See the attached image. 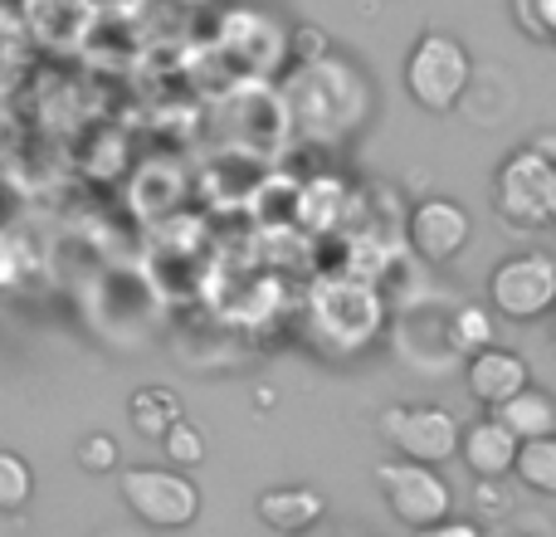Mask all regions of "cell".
Instances as JSON below:
<instances>
[{"instance_id":"7402d4cb","label":"cell","mask_w":556,"mask_h":537,"mask_svg":"<svg viewBox=\"0 0 556 537\" xmlns=\"http://www.w3.org/2000/svg\"><path fill=\"white\" fill-rule=\"evenodd\" d=\"M547 337H552V347H556V308L547 313Z\"/></svg>"},{"instance_id":"ac0fdd59","label":"cell","mask_w":556,"mask_h":537,"mask_svg":"<svg viewBox=\"0 0 556 537\" xmlns=\"http://www.w3.org/2000/svg\"><path fill=\"white\" fill-rule=\"evenodd\" d=\"M35 499V470L25 454L0 450V513H20Z\"/></svg>"},{"instance_id":"5bb4252c","label":"cell","mask_w":556,"mask_h":537,"mask_svg":"<svg viewBox=\"0 0 556 537\" xmlns=\"http://www.w3.org/2000/svg\"><path fill=\"white\" fill-rule=\"evenodd\" d=\"M498 342V313L489 303H454L444 317V347L459 357H473Z\"/></svg>"},{"instance_id":"7a4b0ae2","label":"cell","mask_w":556,"mask_h":537,"mask_svg":"<svg viewBox=\"0 0 556 537\" xmlns=\"http://www.w3.org/2000/svg\"><path fill=\"white\" fill-rule=\"evenodd\" d=\"M493 211L513 230L556 225V133H538L493 166Z\"/></svg>"},{"instance_id":"7c38bea8","label":"cell","mask_w":556,"mask_h":537,"mask_svg":"<svg viewBox=\"0 0 556 537\" xmlns=\"http://www.w3.org/2000/svg\"><path fill=\"white\" fill-rule=\"evenodd\" d=\"M254 519L278 537H303L327 519V499L313 484H274L254 499Z\"/></svg>"},{"instance_id":"30bf717a","label":"cell","mask_w":556,"mask_h":537,"mask_svg":"<svg viewBox=\"0 0 556 537\" xmlns=\"http://www.w3.org/2000/svg\"><path fill=\"white\" fill-rule=\"evenodd\" d=\"M528 386H532V362L522 352H513V347L493 342V347H483V352L464 357V391L489 415L498 411V405H508L518 391H528Z\"/></svg>"},{"instance_id":"4fadbf2b","label":"cell","mask_w":556,"mask_h":537,"mask_svg":"<svg viewBox=\"0 0 556 537\" xmlns=\"http://www.w3.org/2000/svg\"><path fill=\"white\" fill-rule=\"evenodd\" d=\"M498 415L503 425H508L513 435H518V445H528V440H552L556 435V396L552 391H542L538 382L528 386V391H518L508 405H498Z\"/></svg>"},{"instance_id":"5b68a950","label":"cell","mask_w":556,"mask_h":537,"mask_svg":"<svg viewBox=\"0 0 556 537\" xmlns=\"http://www.w3.org/2000/svg\"><path fill=\"white\" fill-rule=\"evenodd\" d=\"M371 479H376L381 503L391 509V519L401 523L405 533H425V528H434V523L454 519V484H450V474L434 470V464H415V460L386 454V460H376Z\"/></svg>"},{"instance_id":"8fae6325","label":"cell","mask_w":556,"mask_h":537,"mask_svg":"<svg viewBox=\"0 0 556 537\" xmlns=\"http://www.w3.org/2000/svg\"><path fill=\"white\" fill-rule=\"evenodd\" d=\"M518 435L498 421V415H479L459 430V460L473 474V484L483 479H513V464H518Z\"/></svg>"},{"instance_id":"8992f818","label":"cell","mask_w":556,"mask_h":537,"mask_svg":"<svg viewBox=\"0 0 556 537\" xmlns=\"http://www.w3.org/2000/svg\"><path fill=\"white\" fill-rule=\"evenodd\" d=\"M117 494H123L127 513L156 533H181L201 519V489L191 474L172 470V464H132L117 474Z\"/></svg>"},{"instance_id":"ba28073f","label":"cell","mask_w":556,"mask_h":537,"mask_svg":"<svg viewBox=\"0 0 556 537\" xmlns=\"http://www.w3.org/2000/svg\"><path fill=\"white\" fill-rule=\"evenodd\" d=\"M313 317H317V333L327 337V347L337 352H362V347L376 342L381 333V294L362 278H332L313 294Z\"/></svg>"},{"instance_id":"277c9868","label":"cell","mask_w":556,"mask_h":537,"mask_svg":"<svg viewBox=\"0 0 556 537\" xmlns=\"http://www.w3.org/2000/svg\"><path fill=\"white\" fill-rule=\"evenodd\" d=\"M459 415L440 401H391L376 415V435L395 460L434 464V470L459 460Z\"/></svg>"},{"instance_id":"6da1fadb","label":"cell","mask_w":556,"mask_h":537,"mask_svg":"<svg viewBox=\"0 0 556 537\" xmlns=\"http://www.w3.org/2000/svg\"><path fill=\"white\" fill-rule=\"evenodd\" d=\"M288 98V117L293 127L307 137V142H323V147H342L371 123V108H376V88L352 59L332 54L327 49L323 59H307L288 74L283 84Z\"/></svg>"},{"instance_id":"9a60e30c","label":"cell","mask_w":556,"mask_h":537,"mask_svg":"<svg viewBox=\"0 0 556 537\" xmlns=\"http://www.w3.org/2000/svg\"><path fill=\"white\" fill-rule=\"evenodd\" d=\"M127 415H132V430L142 435V440H162L176 421H186V405L172 386H142V391H132V401H127Z\"/></svg>"},{"instance_id":"9c48e42d","label":"cell","mask_w":556,"mask_h":537,"mask_svg":"<svg viewBox=\"0 0 556 537\" xmlns=\"http://www.w3.org/2000/svg\"><path fill=\"white\" fill-rule=\"evenodd\" d=\"M405 240H410L415 260L425 264H454L473 240V215L464 201L454 196H425V201L410 205L405 215Z\"/></svg>"},{"instance_id":"e0dca14e","label":"cell","mask_w":556,"mask_h":537,"mask_svg":"<svg viewBox=\"0 0 556 537\" xmlns=\"http://www.w3.org/2000/svg\"><path fill=\"white\" fill-rule=\"evenodd\" d=\"M156 445H162L166 464H172V470H181V474H191L195 464H205V454H211V445H205V430L195 421H176Z\"/></svg>"},{"instance_id":"52a82bcc","label":"cell","mask_w":556,"mask_h":537,"mask_svg":"<svg viewBox=\"0 0 556 537\" xmlns=\"http://www.w3.org/2000/svg\"><path fill=\"white\" fill-rule=\"evenodd\" d=\"M489 308L508 323H538L556 308V254L513 250L489 274Z\"/></svg>"},{"instance_id":"44dd1931","label":"cell","mask_w":556,"mask_h":537,"mask_svg":"<svg viewBox=\"0 0 556 537\" xmlns=\"http://www.w3.org/2000/svg\"><path fill=\"white\" fill-rule=\"evenodd\" d=\"M410 537H489V528L483 523H473V519H444V523H434V528H425V533H410Z\"/></svg>"},{"instance_id":"603a6c76","label":"cell","mask_w":556,"mask_h":537,"mask_svg":"<svg viewBox=\"0 0 556 537\" xmlns=\"http://www.w3.org/2000/svg\"><path fill=\"white\" fill-rule=\"evenodd\" d=\"M503 537H547V533H528V528H513V533H503Z\"/></svg>"},{"instance_id":"d6986e66","label":"cell","mask_w":556,"mask_h":537,"mask_svg":"<svg viewBox=\"0 0 556 537\" xmlns=\"http://www.w3.org/2000/svg\"><path fill=\"white\" fill-rule=\"evenodd\" d=\"M74 460H78V470H88V474H113L117 464H123V450H117V440L108 430H88L84 440H78Z\"/></svg>"},{"instance_id":"2e32d148","label":"cell","mask_w":556,"mask_h":537,"mask_svg":"<svg viewBox=\"0 0 556 537\" xmlns=\"http://www.w3.org/2000/svg\"><path fill=\"white\" fill-rule=\"evenodd\" d=\"M513 479L522 484L538 499H556V435L552 440H528L518 450V464H513Z\"/></svg>"},{"instance_id":"3957f363","label":"cell","mask_w":556,"mask_h":537,"mask_svg":"<svg viewBox=\"0 0 556 537\" xmlns=\"http://www.w3.org/2000/svg\"><path fill=\"white\" fill-rule=\"evenodd\" d=\"M401 84L420 113H454L473 84V54L450 29H425L401 59Z\"/></svg>"},{"instance_id":"ffe728a7","label":"cell","mask_w":556,"mask_h":537,"mask_svg":"<svg viewBox=\"0 0 556 537\" xmlns=\"http://www.w3.org/2000/svg\"><path fill=\"white\" fill-rule=\"evenodd\" d=\"M518 29H528L542 45H556V0H513Z\"/></svg>"}]
</instances>
